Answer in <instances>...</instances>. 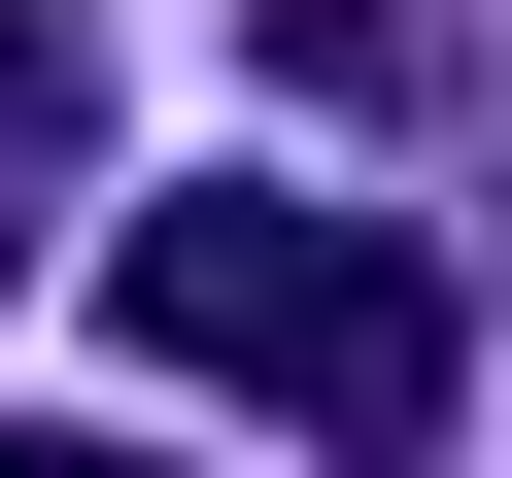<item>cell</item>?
Instances as JSON below:
<instances>
[{"label": "cell", "instance_id": "1", "mask_svg": "<svg viewBox=\"0 0 512 478\" xmlns=\"http://www.w3.org/2000/svg\"><path fill=\"white\" fill-rule=\"evenodd\" d=\"M103 376H205V410H308V444H444L478 410V308L410 274L376 205H274V171H205L103 239Z\"/></svg>", "mask_w": 512, "mask_h": 478}, {"label": "cell", "instance_id": "2", "mask_svg": "<svg viewBox=\"0 0 512 478\" xmlns=\"http://www.w3.org/2000/svg\"><path fill=\"white\" fill-rule=\"evenodd\" d=\"M69 205H103V35H69V0H0V274H35Z\"/></svg>", "mask_w": 512, "mask_h": 478}, {"label": "cell", "instance_id": "3", "mask_svg": "<svg viewBox=\"0 0 512 478\" xmlns=\"http://www.w3.org/2000/svg\"><path fill=\"white\" fill-rule=\"evenodd\" d=\"M274 103H376V137H410V103H444V0H274Z\"/></svg>", "mask_w": 512, "mask_h": 478}]
</instances>
